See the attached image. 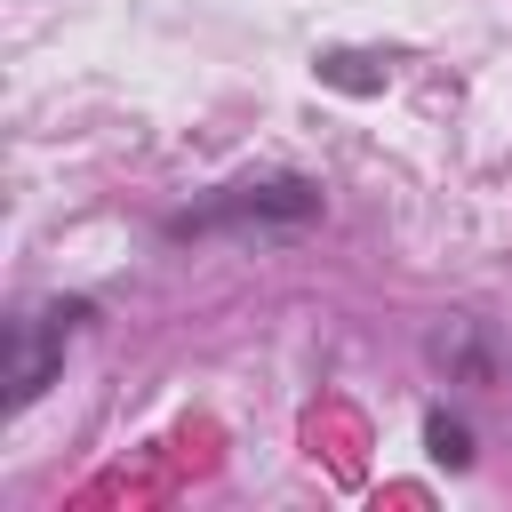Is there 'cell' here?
Wrapping results in <instances>:
<instances>
[{
  "label": "cell",
  "mask_w": 512,
  "mask_h": 512,
  "mask_svg": "<svg viewBox=\"0 0 512 512\" xmlns=\"http://www.w3.org/2000/svg\"><path fill=\"white\" fill-rule=\"evenodd\" d=\"M304 216H320V184L312 176H272V184H232L208 208L168 216V240H208V232H232V224H304Z\"/></svg>",
  "instance_id": "cell-1"
},
{
  "label": "cell",
  "mask_w": 512,
  "mask_h": 512,
  "mask_svg": "<svg viewBox=\"0 0 512 512\" xmlns=\"http://www.w3.org/2000/svg\"><path fill=\"white\" fill-rule=\"evenodd\" d=\"M80 320H88L80 296H72V304H32V312H16V328H8V408H32V400H40V384L56 376L64 344L80 336Z\"/></svg>",
  "instance_id": "cell-2"
},
{
  "label": "cell",
  "mask_w": 512,
  "mask_h": 512,
  "mask_svg": "<svg viewBox=\"0 0 512 512\" xmlns=\"http://www.w3.org/2000/svg\"><path fill=\"white\" fill-rule=\"evenodd\" d=\"M432 456H440V464H472V432L448 424V416H432Z\"/></svg>",
  "instance_id": "cell-3"
}]
</instances>
